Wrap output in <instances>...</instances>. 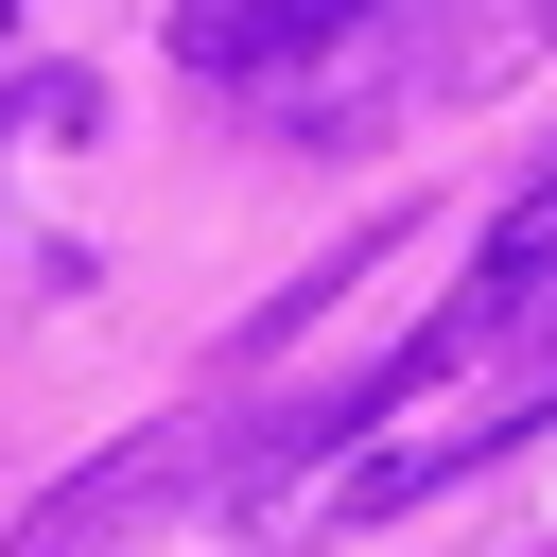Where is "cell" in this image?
<instances>
[{"label":"cell","instance_id":"6da1fadb","mask_svg":"<svg viewBox=\"0 0 557 557\" xmlns=\"http://www.w3.org/2000/svg\"><path fill=\"white\" fill-rule=\"evenodd\" d=\"M0 35H17V0H0Z\"/></svg>","mask_w":557,"mask_h":557}]
</instances>
